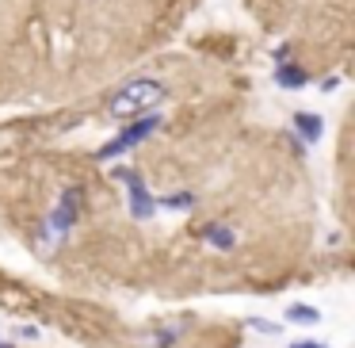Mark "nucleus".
I'll list each match as a JSON object with an SVG mask.
<instances>
[{
  "instance_id": "obj_1",
  "label": "nucleus",
  "mask_w": 355,
  "mask_h": 348,
  "mask_svg": "<svg viewBox=\"0 0 355 348\" xmlns=\"http://www.w3.org/2000/svg\"><path fill=\"white\" fill-rule=\"evenodd\" d=\"M168 100V85L157 77H134L126 81L123 88H115L107 100V111L111 119H134V115H146V111H153L157 103Z\"/></svg>"
},
{
  "instance_id": "obj_2",
  "label": "nucleus",
  "mask_w": 355,
  "mask_h": 348,
  "mask_svg": "<svg viewBox=\"0 0 355 348\" xmlns=\"http://www.w3.org/2000/svg\"><path fill=\"white\" fill-rule=\"evenodd\" d=\"M80 207H85V192L80 188H65L62 195H58V207L46 215V233H50V245L62 238H69L73 226L80 222Z\"/></svg>"
},
{
  "instance_id": "obj_3",
  "label": "nucleus",
  "mask_w": 355,
  "mask_h": 348,
  "mask_svg": "<svg viewBox=\"0 0 355 348\" xmlns=\"http://www.w3.org/2000/svg\"><path fill=\"white\" fill-rule=\"evenodd\" d=\"M111 180H119V184H126V203H130V215L138 218V222H146V218L157 215V195L149 192L146 176L134 169H111Z\"/></svg>"
},
{
  "instance_id": "obj_4",
  "label": "nucleus",
  "mask_w": 355,
  "mask_h": 348,
  "mask_svg": "<svg viewBox=\"0 0 355 348\" xmlns=\"http://www.w3.org/2000/svg\"><path fill=\"white\" fill-rule=\"evenodd\" d=\"M161 126H164V115H161V111H146V115H134V119H130V126H123V131H119L115 138H119V146H123L126 154H130V149H138L141 142L153 138V134L161 131Z\"/></svg>"
},
{
  "instance_id": "obj_5",
  "label": "nucleus",
  "mask_w": 355,
  "mask_h": 348,
  "mask_svg": "<svg viewBox=\"0 0 355 348\" xmlns=\"http://www.w3.org/2000/svg\"><path fill=\"white\" fill-rule=\"evenodd\" d=\"M291 126H294V138H302V146H317V142L324 138V119L317 115V111H294V119H291Z\"/></svg>"
},
{
  "instance_id": "obj_6",
  "label": "nucleus",
  "mask_w": 355,
  "mask_h": 348,
  "mask_svg": "<svg viewBox=\"0 0 355 348\" xmlns=\"http://www.w3.org/2000/svg\"><path fill=\"white\" fill-rule=\"evenodd\" d=\"M275 85L279 88H286V92H298V88H306L309 85V73H306V65H298V62H279L275 65Z\"/></svg>"
},
{
  "instance_id": "obj_7",
  "label": "nucleus",
  "mask_w": 355,
  "mask_h": 348,
  "mask_svg": "<svg viewBox=\"0 0 355 348\" xmlns=\"http://www.w3.org/2000/svg\"><path fill=\"white\" fill-rule=\"evenodd\" d=\"M199 238L207 241L210 249H218V253H230V249L237 245V230H233V226H225V222H207L199 230Z\"/></svg>"
},
{
  "instance_id": "obj_8",
  "label": "nucleus",
  "mask_w": 355,
  "mask_h": 348,
  "mask_svg": "<svg viewBox=\"0 0 355 348\" xmlns=\"http://www.w3.org/2000/svg\"><path fill=\"white\" fill-rule=\"evenodd\" d=\"M157 207H168V210H191L195 207V192L191 188H184V192H168L157 199Z\"/></svg>"
},
{
  "instance_id": "obj_9",
  "label": "nucleus",
  "mask_w": 355,
  "mask_h": 348,
  "mask_svg": "<svg viewBox=\"0 0 355 348\" xmlns=\"http://www.w3.org/2000/svg\"><path fill=\"white\" fill-rule=\"evenodd\" d=\"M286 322H298V325H317V322H321V310H313L309 302H294V306L286 310Z\"/></svg>"
},
{
  "instance_id": "obj_10",
  "label": "nucleus",
  "mask_w": 355,
  "mask_h": 348,
  "mask_svg": "<svg viewBox=\"0 0 355 348\" xmlns=\"http://www.w3.org/2000/svg\"><path fill=\"white\" fill-rule=\"evenodd\" d=\"M180 340V325H172V329H157L149 333V348H172Z\"/></svg>"
},
{
  "instance_id": "obj_11",
  "label": "nucleus",
  "mask_w": 355,
  "mask_h": 348,
  "mask_svg": "<svg viewBox=\"0 0 355 348\" xmlns=\"http://www.w3.org/2000/svg\"><path fill=\"white\" fill-rule=\"evenodd\" d=\"M248 325H252V329H260V333H271V337L279 333V325H275V322H260V317H252Z\"/></svg>"
},
{
  "instance_id": "obj_12",
  "label": "nucleus",
  "mask_w": 355,
  "mask_h": 348,
  "mask_svg": "<svg viewBox=\"0 0 355 348\" xmlns=\"http://www.w3.org/2000/svg\"><path fill=\"white\" fill-rule=\"evenodd\" d=\"M336 88H340V77H336V73H332V77H324V81H321V92H336Z\"/></svg>"
},
{
  "instance_id": "obj_13",
  "label": "nucleus",
  "mask_w": 355,
  "mask_h": 348,
  "mask_svg": "<svg viewBox=\"0 0 355 348\" xmlns=\"http://www.w3.org/2000/svg\"><path fill=\"white\" fill-rule=\"evenodd\" d=\"M291 58V42H283V47H275V62H286Z\"/></svg>"
},
{
  "instance_id": "obj_14",
  "label": "nucleus",
  "mask_w": 355,
  "mask_h": 348,
  "mask_svg": "<svg viewBox=\"0 0 355 348\" xmlns=\"http://www.w3.org/2000/svg\"><path fill=\"white\" fill-rule=\"evenodd\" d=\"M286 348H324V345H317V340H298V345H286Z\"/></svg>"
},
{
  "instance_id": "obj_15",
  "label": "nucleus",
  "mask_w": 355,
  "mask_h": 348,
  "mask_svg": "<svg viewBox=\"0 0 355 348\" xmlns=\"http://www.w3.org/2000/svg\"><path fill=\"white\" fill-rule=\"evenodd\" d=\"M0 348H16V345H8V340H4V345H0Z\"/></svg>"
}]
</instances>
